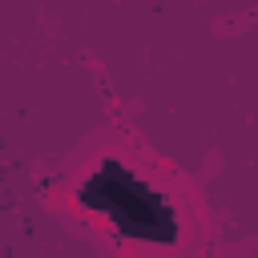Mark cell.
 <instances>
[{"mask_svg":"<svg viewBox=\"0 0 258 258\" xmlns=\"http://www.w3.org/2000/svg\"><path fill=\"white\" fill-rule=\"evenodd\" d=\"M85 202L101 210L121 234L145 238V242H173L177 218L169 202H161L157 189H149L137 173H129L121 161H105L85 181Z\"/></svg>","mask_w":258,"mask_h":258,"instance_id":"1","label":"cell"}]
</instances>
